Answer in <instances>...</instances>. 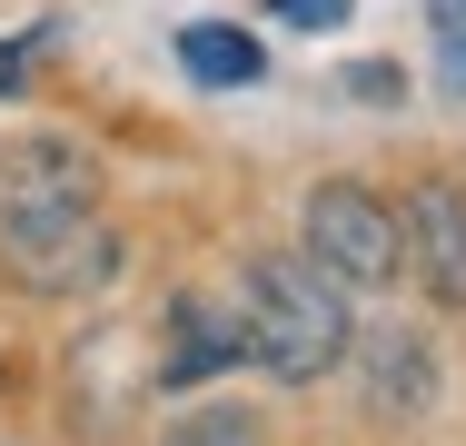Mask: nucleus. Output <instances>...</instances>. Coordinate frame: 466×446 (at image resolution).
Returning a JSON list of instances; mask_svg holds the SVG:
<instances>
[{
    "label": "nucleus",
    "instance_id": "nucleus-1",
    "mask_svg": "<svg viewBox=\"0 0 466 446\" xmlns=\"http://www.w3.org/2000/svg\"><path fill=\"white\" fill-rule=\"evenodd\" d=\"M348 328H358V318H348V288L308 258V248L248 258V278H238V357H248V367H268L279 387H318V377L348 357Z\"/></svg>",
    "mask_w": 466,
    "mask_h": 446
},
{
    "label": "nucleus",
    "instance_id": "nucleus-2",
    "mask_svg": "<svg viewBox=\"0 0 466 446\" xmlns=\"http://www.w3.org/2000/svg\"><path fill=\"white\" fill-rule=\"evenodd\" d=\"M129 258V238L99 218L90 198H60V208H0V278L30 288V298H99Z\"/></svg>",
    "mask_w": 466,
    "mask_h": 446
},
{
    "label": "nucleus",
    "instance_id": "nucleus-3",
    "mask_svg": "<svg viewBox=\"0 0 466 446\" xmlns=\"http://www.w3.org/2000/svg\"><path fill=\"white\" fill-rule=\"evenodd\" d=\"M298 228H308V258L328 268L338 288H397V268H407V228H397V208H387V198H368L358 178L308 188Z\"/></svg>",
    "mask_w": 466,
    "mask_h": 446
},
{
    "label": "nucleus",
    "instance_id": "nucleus-4",
    "mask_svg": "<svg viewBox=\"0 0 466 446\" xmlns=\"http://www.w3.org/2000/svg\"><path fill=\"white\" fill-rule=\"evenodd\" d=\"M338 367H358V407H368L377 427H407V417H427L437 407V348H427V328H348V357Z\"/></svg>",
    "mask_w": 466,
    "mask_h": 446
},
{
    "label": "nucleus",
    "instance_id": "nucleus-5",
    "mask_svg": "<svg viewBox=\"0 0 466 446\" xmlns=\"http://www.w3.org/2000/svg\"><path fill=\"white\" fill-rule=\"evenodd\" d=\"M397 228H407V268L427 278V298L437 308H466V188L457 178H427Z\"/></svg>",
    "mask_w": 466,
    "mask_h": 446
},
{
    "label": "nucleus",
    "instance_id": "nucleus-6",
    "mask_svg": "<svg viewBox=\"0 0 466 446\" xmlns=\"http://www.w3.org/2000/svg\"><path fill=\"white\" fill-rule=\"evenodd\" d=\"M60 198H90V149H70V139L0 149V208H60Z\"/></svg>",
    "mask_w": 466,
    "mask_h": 446
},
{
    "label": "nucleus",
    "instance_id": "nucleus-7",
    "mask_svg": "<svg viewBox=\"0 0 466 446\" xmlns=\"http://www.w3.org/2000/svg\"><path fill=\"white\" fill-rule=\"evenodd\" d=\"M179 70L198 89H248V80H268V50H258L238 20H188L179 30Z\"/></svg>",
    "mask_w": 466,
    "mask_h": 446
},
{
    "label": "nucleus",
    "instance_id": "nucleus-8",
    "mask_svg": "<svg viewBox=\"0 0 466 446\" xmlns=\"http://www.w3.org/2000/svg\"><path fill=\"white\" fill-rule=\"evenodd\" d=\"M218 357H238V328H208V298H179V348H169V387L208 377Z\"/></svg>",
    "mask_w": 466,
    "mask_h": 446
},
{
    "label": "nucleus",
    "instance_id": "nucleus-9",
    "mask_svg": "<svg viewBox=\"0 0 466 446\" xmlns=\"http://www.w3.org/2000/svg\"><path fill=\"white\" fill-rule=\"evenodd\" d=\"M427 50H437V89L466 99V0H427Z\"/></svg>",
    "mask_w": 466,
    "mask_h": 446
},
{
    "label": "nucleus",
    "instance_id": "nucleus-10",
    "mask_svg": "<svg viewBox=\"0 0 466 446\" xmlns=\"http://www.w3.org/2000/svg\"><path fill=\"white\" fill-rule=\"evenodd\" d=\"M159 446H258V417L248 407H188Z\"/></svg>",
    "mask_w": 466,
    "mask_h": 446
},
{
    "label": "nucleus",
    "instance_id": "nucleus-11",
    "mask_svg": "<svg viewBox=\"0 0 466 446\" xmlns=\"http://www.w3.org/2000/svg\"><path fill=\"white\" fill-rule=\"evenodd\" d=\"M338 89H348V99H368V109H397V99H407V70H397V60H358Z\"/></svg>",
    "mask_w": 466,
    "mask_h": 446
},
{
    "label": "nucleus",
    "instance_id": "nucleus-12",
    "mask_svg": "<svg viewBox=\"0 0 466 446\" xmlns=\"http://www.w3.org/2000/svg\"><path fill=\"white\" fill-rule=\"evenodd\" d=\"M268 10H279L288 30H348L358 20V0H268Z\"/></svg>",
    "mask_w": 466,
    "mask_h": 446
}]
</instances>
